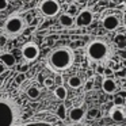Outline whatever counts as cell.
I'll return each mask as SVG.
<instances>
[{
  "label": "cell",
  "instance_id": "obj_7",
  "mask_svg": "<svg viewBox=\"0 0 126 126\" xmlns=\"http://www.w3.org/2000/svg\"><path fill=\"white\" fill-rule=\"evenodd\" d=\"M102 26L107 31H115L121 26V18L117 14H107L102 19Z\"/></svg>",
  "mask_w": 126,
  "mask_h": 126
},
{
  "label": "cell",
  "instance_id": "obj_3",
  "mask_svg": "<svg viewBox=\"0 0 126 126\" xmlns=\"http://www.w3.org/2000/svg\"><path fill=\"white\" fill-rule=\"evenodd\" d=\"M15 122V110L8 102L0 100V126H12Z\"/></svg>",
  "mask_w": 126,
  "mask_h": 126
},
{
  "label": "cell",
  "instance_id": "obj_31",
  "mask_svg": "<svg viewBox=\"0 0 126 126\" xmlns=\"http://www.w3.org/2000/svg\"><path fill=\"white\" fill-rule=\"evenodd\" d=\"M125 77H126V76H125Z\"/></svg>",
  "mask_w": 126,
  "mask_h": 126
},
{
  "label": "cell",
  "instance_id": "obj_27",
  "mask_svg": "<svg viewBox=\"0 0 126 126\" xmlns=\"http://www.w3.org/2000/svg\"><path fill=\"white\" fill-rule=\"evenodd\" d=\"M92 85H94V81H92V80H88V81L85 83V90L90 91L91 88H92Z\"/></svg>",
  "mask_w": 126,
  "mask_h": 126
},
{
  "label": "cell",
  "instance_id": "obj_21",
  "mask_svg": "<svg viewBox=\"0 0 126 126\" xmlns=\"http://www.w3.org/2000/svg\"><path fill=\"white\" fill-rule=\"evenodd\" d=\"M44 85L45 87H53L54 85V80L52 79V77H46V79H44Z\"/></svg>",
  "mask_w": 126,
  "mask_h": 126
},
{
  "label": "cell",
  "instance_id": "obj_17",
  "mask_svg": "<svg viewBox=\"0 0 126 126\" xmlns=\"http://www.w3.org/2000/svg\"><path fill=\"white\" fill-rule=\"evenodd\" d=\"M54 95L58 99H65L66 95H68V91H66V88L64 85H57L54 88Z\"/></svg>",
  "mask_w": 126,
  "mask_h": 126
},
{
  "label": "cell",
  "instance_id": "obj_19",
  "mask_svg": "<svg viewBox=\"0 0 126 126\" xmlns=\"http://www.w3.org/2000/svg\"><path fill=\"white\" fill-rule=\"evenodd\" d=\"M57 115L60 117V119H65V117H66L65 106H63V104H61V106L58 107V109H57Z\"/></svg>",
  "mask_w": 126,
  "mask_h": 126
},
{
  "label": "cell",
  "instance_id": "obj_24",
  "mask_svg": "<svg viewBox=\"0 0 126 126\" xmlns=\"http://www.w3.org/2000/svg\"><path fill=\"white\" fill-rule=\"evenodd\" d=\"M98 114H99V110L98 109H92V110H90V111L87 112V115L90 118H95V117H98Z\"/></svg>",
  "mask_w": 126,
  "mask_h": 126
},
{
  "label": "cell",
  "instance_id": "obj_9",
  "mask_svg": "<svg viewBox=\"0 0 126 126\" xmlns=\"http://www.w3.org/2000/svg\"><path fill=\"white\" fill-rule=\"evenodd\" d=\"M102 88L106 94H114L118 88V84L112 77H106V79L102 81Z\"/></svg>",
  "mask_w": 126,
  "mask_h": 126
},
{
  "label": "cell",
  "instance_id": "obj_30",
  "mask_svg": "<svg viewBox=\"0 0 126 126\" xmlns=\"http://www.w3.org/2000/svg\"><path fill=\"white\" fill-rule=\"evenodd\" d=\"M73 126H80V125H73Z\"/></svg>",
  "mask_w": 126,
  "mask_h": 126
},
{
  "label": "cell",
  "instance_id": "obj_18",
  "mask_svg": "<svg viewBox=\"0 0 126 126\" xmlns=\"http://www.w3.org/2000/svg\"><path fill=\"white\" fill-rule=\"evenodd\" d=\"M79 10H77V6L76 4H71V6L68 7V12H66V14L68 15H71L72 18H76L77 15H79Z\"/></svg>",
  "mask_w": 126,
  "mask_h": 126
},
{
  "label": "cell",
  "instance_id": "obj_2",
  "mask_svg": "<svg viewBox=\"0 0 126 126\" xmlns=\"http://www.w3.org/2000/svg\"><path fill=\"white\" fill-rule=\"evenodd\" d=\"M73 64V52L69 47H58L49 56V65L54 71H65Z\"/></svg>",
  "mask_w": 126,
  "mask_h": 126
},
{
  "label": "cell",
  "instance_id": "obj_22",
  "mask_svg": "<svg viewBox=\"0 0 126 126\" xmlns=\"http://www.w3.org/2000/svg\"><path fill=\"white\" fill-rule=\"evenodd\" d=\"M95 72L98 75H104V73H106V66H104V65H96Z\"/></svg>",
  "mask_w": 126,
  "mask_h": 126
},
{
  "label": "cell",
  "instance_id": "obj_11",
  "mask_svg": "<svg viewBox=\"0 0 126 126\" xmlns=\"http://www.w3.org/2000/svg\"><path fill=\"white\" fill-rule=\"evenodd\" d=\"M110 118L114 122H122L125 119V111L122 110V107H112L110 111Z\"/></svg>",
  "mask_w": 126,
  "mask_h": 126
},
{
  "label": "cell",
  "instance_id": "obj_4",
  "mask_svg": "<svg viewBox=\"0 0 126 126\" xmlns=\"http://www.w3.org/2000/svg\"><path fill=\"white\" fill-rule=\"evenodd\" d=\"M25 29V20L19 16H11L7 19L4 30L10 35H16V34L22 33V30Z\"/></svg>",
  "mask_w": 126,
  "mask_h": 126
},
{
  "label": "cell",
  "instance_id": "obj_12",
  "mask_svg": "<svg viewBox=\"0 0 126 126\" xmlns=\"http://www.w3.org/2000/svg\"><path fill=\"white\" fill-rule=\"evenodd\" d=\"M0 63L6 68H8V66L15 65V57L11 53H3V54H0Z\"/></svg>",
  "mask_w": 126,
  "mask_h": 126
},
{
  "label": "cell",
  "instance_id": "obj_13",
  "mask_svg": "<svg viewBox=\"0 0 126 126\" xmlns=\"http://www.w3.org/2000/svg\"><path fill=\"white\" fill-rule=\"evenodd\" d=\"M114 45L117 46L118 50H125L126 47V35L122 33H118L114 37Z\"/></svg>",
  "mask_w": 126,
  "mask_h": 126
},
{
  "label": "cell",
  "instance_id": "obj_15",
  "mask_svg": "<svg viewBox=\"0 0 126 126\" xmlns=\"http://www.w3.org/2000/svg\"><path fill=\"white\" fill-rule=\"evenodd\" d=\"M27 96L30 99H37V98H39V95H41V91H39V88L38 87H35V85H30V87L27 88Z\"/></svg>",
  "mask_w": 126,
  "mask_h": 126
},
{
  "label": "cell",
  "instance_id": "obj_28",
  "mask_svg": "<svg viewBox=\"0 0 126 126\" xmlns=\"http://www.w3.org/2000/svg\"><path fill=\"white\" fill-rule=\"evenodd\" d=\"M119 56H121L122 58H125V60H126V50H119Z\"/></svg>",
  "mask_w": 126,
  "mask_h": 126
},
{
  "label": "cell",
  "instance_id": "obj_10",
  "mask_svg": "<svg viewBox=\"0 0 126 126\" xmlns=\"http://www.w3.org/2000/svg\"><path fill=\"white\" fill-rule=\"evenodd\" d=\"M69 118H71L73 122H79V121H81L83 118H84L85 115V111L83 107H73V109L69 110Z\"/></svg>",
  "mask_w": 126,
  "mask_h": 126
},
{
  "label": "cell",
  "instance_id": "obj_5",
  "mask_svg": "<svg viewBox=\"0 0 126 126\" xmlns=\"http://www.w3.org/2000/svg\"><path fill=\"white\" fill-rule=\"evenodd\" d=\"M39 11L45 16H56L60 11V3L56 0H45L39 4Z\"/></svg>",
  "mask_w": 126,
  "mask_h": 126
},
{
  "label": "cell",
  "instance_id": "obj_14",
  "mask_svg": "<svg viewBox=\"0 0 126 126\" xmlns=\"http://www.w3.org/2000/svg\"><path fill=\"white\" fill-rule=\"evenodd\" d=\"M58 22H60V25L63 27H72L75 25V18H72L68 14H63L60 16V19H58Z\"/></svg>",
  "mask_w": 126,
  "mask_h": 126
},
{
  "label": "cell",
  "instance_id": "obj_1",
  "mask_svg": "<svg viewBox=\"0 0 126 126\" xmlns=\"http://www.w3.org/2000/svg\"><path fill=\"white\" fill-rule=\"evenodd\" d=\"M85 53H87L88 61L91 64L104 65L106 63H109L110 57H111V47L106 39L95 38L87 45Z\"/></svg>",
  "mask_w": 126,
  "mask_h": 126
},
{
  "label": "cell",
  "instance_id": "obj_6",
  "mask_svg": "<svg viewBox=\"0 0 126 126\" xmlns=\"http://www.w3.org/2000/svg\"><path fill=\"white\" fill-rule=\"evenodd\" d=\"M92 20H94V12L88 8H84L75 18V25L77 27H87L92 23Z\"/></svg>",
  "mask_w": 126,
  "mask_h": 126
},
{
  "label": "cell",
  "instance_id": "obj_26",
  "mask_svg": "<svg viewBox=\"0 0 126 126\" xmlns=\"http://www.w3.org/2000/svg\"><path fill=\"white\" fill-rule=\"evenodd\" d=\"M7 7H8V1L7 0H0V11H4Z\"/></svg>",
  "mask_w": 126,
  "mask_h": 126
},
{
  "label": "cell",
  "instance_id": "obj_23",
  "mask_svg": "<svg viewBox=\"0 0 126 126\" xmlns=\"http://www.w3.org/2000/svg\"><path fill=\"white\" fill-rule=\"evenodd\" d=\"M18 71H19V73H26V72L29 71V65L27 64H20V65L18 66Z\"/></svg>",
  "mask_w": 126,
  "mask_h": 126
},
{
  "label": "cell",
  "instance_id": "obj_25",
  "mask_svg": "<svg viewBox=\"0 0 126 126\" xmlns=\"http://www.w3.org/2000/svg\"><path fill=\"white\" fill-rule=\"evenodd\" d=\"M25 80H26L25 73H19V75L16 76V83H18V84H22V83L25 81Z\"/></svg>",
  "mask_w": 126,
  "mask_h": 126
},
{
  "label": "cell",
  "instance_id": "obj_8",
  "mask_svg": "<svg viewBox=\"0 0 126 126\" xmlns=\"http://www.w3.org/2000/svg\"><path fill=\"white\" fill-rule=\"evenodd\" d=\"M22 54L23 57L26 58L27 61H33L38 57L39 54V49L35 44H26L22 49Z\"/></svg>",
  "mask_w": 126,
  "mask_h": 126
},
{
  "label": "cell",
  "instance_id": "obj_29",
  "mask_svg": "<svg viewBox=\"0 0 126 126\" xmlns=\"http://www.w3.org/2000/svg\"><path fill=\"white\" fill-rule=\"evenodd\" d=\"M4 71H6V66H4L3 64L0 63V75H1V73H4Z\"/></svg>",
  "mask_w": 126,
  "mask_h": 126
},
{
  "label": "cell",
  "instance_id": "obj_20",
  "mask_svg": "<svg viewBox=\"0 0 126 126\" xmlns=\"http://www.w3.org/2000/svg\"><path fill=\"white\" fill-rule=\"evenodd\" d=\"M123 103H125V99L122 96H115L114 98V106L115 107H122Z\"/></svg>",
  "mask_w": 126,
  "mask_h": 126
},
{
  "label": "cell",
  "instance_id": "obj_16",
  "mask_svg": "<svg viewBox=\"0 0 126 126\" xmlns=\"http://www.w3.org/2000/svg\"><path fill=\"white\" fill-rule=\"evenodd\" d=\"M68 85L71 88H73V90L80 88V87H81V79H80L79 76H71L68 79Z\"/></svg>",
  "mask_w": 126,
  "mask_h": 126
}]
</instances>
